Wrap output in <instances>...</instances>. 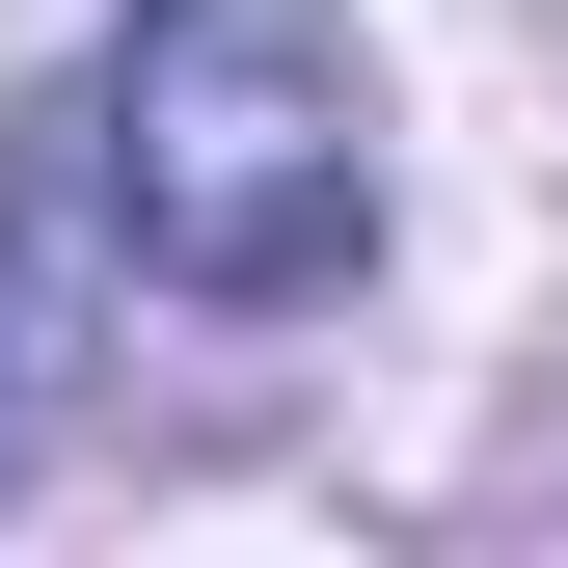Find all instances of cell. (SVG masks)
<instances>
[{
  "label": "cell",
  "mask_w": 568,
  "mask_h": 568,
  "mask_svg": "<svg viewBox=\"0 0 568 568\" xmlns=\"http://www.w3.org/2000/svg\"><path fill=\"white\" fill-rule=\"evenodd\" d=\"M109 135H82V82H54L28 135H0V487L54 460V406H82V325H109Z\"/></svg>",
  "instance_id": "obj_2"
},
{
  "label": "cell",
  "mask_w": 568,
  "mask_h": 568,
  "mask_svg": "<svg viewBox=\"0 0 568 568\" xmlns=\"http://www.w3.org/2000/svg\"><path fill=\"white\" fill-rule=\"evenodd\" d=\"M82 135H109V244L217 325H298L379 271V82L325 0H135Z\"/></svg>",
  "instance_id": "obj_1"
}]
</instances>
